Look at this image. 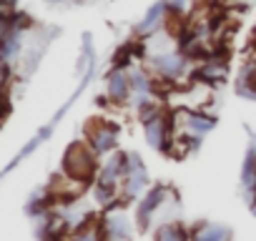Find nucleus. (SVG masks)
<instances>
[{
    "label": "nucleus",
    "mask_w": 256,
    "mask_h": 241,
    "mask_svg": "<svg viewBox=\"0 0 256 241\" xmlns=\"http://www.w3.org/2000/svg\"><path fill=\"white\" fill-rule=\"evenodd\" d=\"M168 16H171V8H168V0H161V3H154L151 8H148V13L144 16V20H141V26H138V36H151V33H156V30H161L164 28V23L168 20Z\"/></svg>",
    "instance_id": "obj_8"
},
{
    "label": "nucleus",
    "mask_w": 256,
    "mask_h": 241,
    "mask_svg": "<svg viewBox=\"0 0 256 241\" xmlns=\"http://www.w3.org/2000/svg\"><path fill=\"white\" fill-rule=\"evenodd\" d=\"M144 131H146V141L156 148V151H166L171 138H174V126H171V116L166 113H158L156 118L146 120L144 124Z\"/></svg>",
    "instance_id": "obj_4"
},
{
    "label": "nucleus",
    "mask_w": 256,
    "mask_h": 241,
    "mask_svg": "<svg viewBox=\"0 0 256 241\" xmlns=\"http://www.w3.org/2000/svg\"><path fill=\"white\" fill-rule=\"evenodd\" d=\"M86 141L93 146V151L98 156H106L116 148V141H118V128L106 124V120H93L86 131Z\"/></svg>",
    "instance_id": "obj_3"
},
{
    "label": "nucleus",
    "mask_w": 256,
    "mask_h": 241,
    "mask_svg": "<svg viewBox=\"0 0 256 241\" xmlns=\"http://www.w3.org/2000/svg\"><path fill=\"white\" fill-rule=\"evenodd\" d=\"M63 174L80 178V181H93L98 174V154L93 151V146L88 141H76L68 146V151L63 154Z\"/></svg>",
    "instance_id": "obj_1"
},
{
    "label": "nucleus",
    "mask_w": 256,
    "mask_h": 241,
    "mask_svg": "<svg viewBox=\"0 0 256 241\" xmlns=\"http://www.w3.org/2000/svg\"><path fill=\"white\" fill-rule=\"evenodd\" d=\"M123 196L126 198H134V196H138L146 186H148V176H146V168L141 166V168H136V171H131L126 178H123Z\"/></svg>",
    "instance_id": "obj_10"
},
{
    "label": "nucleus",
    "mask_w": 256,
    "mask_h": 241,
    "mask_svg": "<svg viewBox=\"0 0 256 241\" xmlns=\"http://www.w3.org/2000/svg\"><path fill=\"white\" fill-rule=\"evenodd\" d=\"M156 241H191V231H186L181 224L166 221L156 228Z\"/></svg>",
    "instance_id": "obj_11"
},
{
    "label": "nucleus",
    "mask_w": 256,
    "mask_h": 241,
    "mask_svg": "<svg viewBox=\"0 0 256 241\" xmlns=\"http://www.w3.org/2000/svg\"><path fill=\"white\" fill-rule=\"evenodd\" d=\"M241 181H244L246 188L256 186V148H251L248 156H246V164H244V171H241Z\"/></svg>",
    "instance_id": "obj_12"
},
{
    "label": "nucleus",
    "mask_w": 256,
    "mask_h": 241,
    "mask_svg": "<svg viewBox=\"0 0 256 241\" xmlns=\"http://www.w3.org/2000/svg\"><path fill=\"white\" fill-rule=\"evenodd\" d=\"M251 211H254V216H256V204H254V208H251Z\"/></svg>",
    "instance_id": "obj_14"
},
{
    "label": "nucleus",
    "mask_w": 256,
    "mask_h": 241,
    "mask_svg": "<svg viewBox=\"0 0 256 241\" xmlns=\"http://www.w3.org/2000/svg\"><path fill=\"white\" fill-rule=\"evenodd\" d=\"M188 56L184 50H174V53H166L156 60H151V68L156 70L158 78H168V80H181V76L188 70Z\"/></svg>",
    "instance_id": "obj_5"
},
{
    "label": "nucleus",
    "mask_w": 256,
    "mask_h": 241,
    "mask_svg": "<svg viewBox=\"0 0 256 241\" xmlns=\"http://www.w3.org/2000/svg\"><path fill=\"white\" fill-rule=\"evenodd\" d=\"M134 90V83H131V73L126 68H113L110 76H108V98L113 103H126L128 96Z\"/></svg>",
    "instance_id": "obj_7"
},
{
    "label": "nucleus",
    "mask_w": 256,
    "mask_h": 241,
    "mask_svg": "<svg viewBox=\"0 0 256 241\" xmlns=\"http://www.w3.org/2000/svg\"><path fill=\"white\" fill-rule=\"evenodd\" d=\"M168 194H171V191H168L166 186H156V188H151V191L146 194V198H144L141 206H138V226H141V228H148L154 214L161 211V206H164V201H166Z\"/></svg>",
    "instance_id": "obj_6"
},
{
    "label": "nucleus",
    "mask_w": 256,
    "mask_h": 241,
    "mask_svg": "<svg viewBox=\"0 0 256 241\" xmlns=\"http://www.w3.org/2000/svg\"><path fill=\"white\" fill-rule=\"evenodd\" d=\"M66 241H103L98 221H96V224H90V226H83V228L73 231V234H70Z\"/></svg>",
    "instance_id": "obj_13"
},
{
    "label": "nucleus",
    "mask_w": 256,
    "mask_h": 241,
    "mask_svg": "<svg viewBox=\"0 0 256 241\" xmlns=\"http://www.w3.org/2000/svg\"><path fill=\"white\" fill-rule=\"evenodd\" d=\"M171 126H174V134H184V136L201 138V136H206L208 131H214L216 118L206 116L204 110L181 108V110H174V113H171Z\"/></svg>",
    "instance_id": "obj_2"
},
{
    "label": "nucleus",
    "mask_w": 256,
    "mask_h": 241,
    "mask_svg": "<svg viewBox=\"0 0 256 241\" xmlns=\"http://www.w3.org/2000/svg\"><path fill=\"white\" fill-rule=\"evenodd\" d=\"M191 241H231V234L221 224H204L191 231Z\"/></svg>",
    "instance_id": "obj_9"
}]
</instances>
